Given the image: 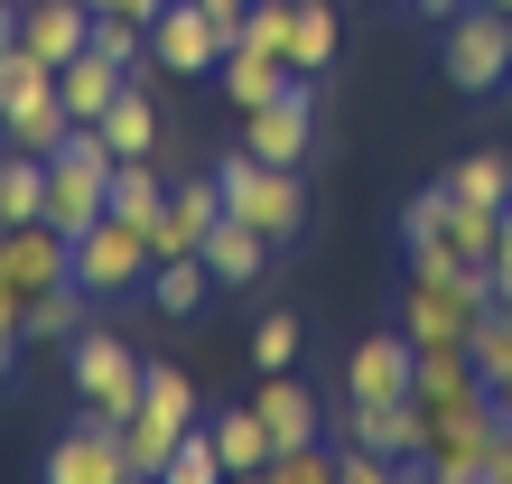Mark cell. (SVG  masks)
Wrapping results in <instances>:
<instances>
[{"instance_id":"6da1fadb","label":"cell","mask_w":512,"mask_h":484,"mask_svg":"<svg viewBox=\"0 0 512 484\" xmlns=\"http://www.w3.org/2000/svg\"><path fill=\"white\" fill-rule=\"evenodd\" d=\"M494 242H503V205H466L447 177L419 187L401 215V252L419 270H494Z\"/></svg>"},{"instance_id":"7a4b0ae2","label":"cell","mask_w":512,"mask_h":484,"mask_svg":"<svg viewBox=\"0 0 512 484\" xmlns=\"http://www.w3.org/2000/svg\"><path fill=\"white\" fill-rule=\"evenodd\" d=\"M494 270H419L410 261V280H401V336L419 354H438V345H475V326H485L494 308Z\"/></svg>"},{"instance_id":"3957f363","label":"cell","mask_w":512,"mask_h":484,"mask_svg":"<svg viewBox=\"0 0 512 484\" xmlns=\"http://www.w3.org/2000/svg\"><path fill=\"white\" fill-rule=\"evenodd\" d=\"M215 177H224V215L252 224L261 242H298L308 233V177L298 168H270V159H252V149H233V159H215Z\"/></svg>"},{"instance_id":"277c9868","label":"cell","mask_w":512,"mask_h":484,"mask_svg":"<svg viewBox=\"0 0 512 484\" xmlns=\"http://www.w3.org/2000/svg\"><path fill=\"white\" fill-rule=\"evenodd\" d=\"M66 373H75V401L84 419H103V429H122V419L149 401V363L112 336V326H84V336L66 345Z\"/></svg>"},{"instance_id":"5b68a950","label":"cell","mask_w":512,"mask_h":484,"mask_svg":"<svg viewBox=\"0 0 512 484\" xmlns=\"http://www.w3.org/2000/svg\"><path fill=\"white\" fill-rule=\"evenodd\" d=\"M149 270H159V252H149V224L131 215H94L75 233V289L84 298H131L149 289Z\"/></svg>"},{"instance_id":"8992f818","label":"cell","mask_w":512,"mask_h":484,"mask_svg":"<svg viewBox=\"0 0 512 484\" xmlns=\"http://www.w3.org/2000/svg\"><path fill=\"white\" fill-rule=\"evenodd\" d=\"M438 66H447L457 94H494V84H512V10L466 0V10L447 19V38H438Z\"/></svg>"},{"instance_id":"52a82bcc","label":"cell","mask_w":512,"mask_h":484,"mask_svg":"<svg viewBox=\"0 0 512 484\" xmlns=\"http://www.w3.org/2000/svg\"><path fill=\"white\" fill-rule=\"evenodd\" d=\"M326 438H364L382 457H401V484H429V410H419V391L410 401H345Z\"/></svg>"},{"instance_id":"ba28073f","label":"cell","mask_w":512,"mask_h":484,"mask_svg":"<svg viewBox=\"0 0 512 484\" xmlns=\"http://www.w3.org/2000/svg\"><path fill=\"white\" fill-rule=\"evenodd\" d=\"M243 149L270 168H308V149H317V75H289V94H270L243 112Z\"/></svg>"},{"instance_id":"9c48e42d","label":"cell","mask_w":512,"mask_h":484,"mask_svg":"<svg viewBox=\"0 0 512 484\" xmlns=\"http://www.w3.org/2000/svg\"><path fill=\"white\" fill-rule=\"evenodd\" d=\"M224 47H233V38L215 28L205 0H159V19H149V56H159L168 75H215Z\"/></svg>"},{"instance_id":"30bf717a","label":"cell","mask_w":512,"mask_h":484,"mask_svg":"<svg viewBox=\"0 0 512 484\" xmlns=\"http://www.w3.org/2000/svg\"><path fill=\"white\" fill-rule=\"evenodd\" d=\"M0 280H10L19 298L66 289V280H75V233H56L47 215H38V224H10V233H0Z\"/></svg>"},{"instance_id":"8fae6325","label":"cell","mask_w":512,"mask_h":484,"mask_svg":"<svg viewBox=\"0 0 512 484\" xmlns=\"http://www.w3.org/2000/svg\"><path fill=\"white\" fill-rule=\"evenodd\" d=\"M224 224V177L205 168V177H177L168 205H159V224H149V252L177 261V252H205V233Z\"/></svg>"},{"instance_id":"7c38bea8","label":"cell","mask_w":512,"mask_h":484,"mask_svg":"<svg viewBox=\"0 0 512 484\" xmlns=\"http://www.w3.org/2000/svg\"><path fill=\"white\" fill-rule=\"evenodd\" d=\"M494 438H503V410H466V419H438L429 429V484H485L494 466Z\"/></svg>"},{"instance_id":"4fadbf2b","label":"cell","mask_w":512,"mask_h":484,"mask_svg":"<svg viewBox=\"0 0 512 484\" xmlns=\"http://www.w3.org/2000/svg\"><path fill=\"white\" fill-rule=\"evenodd\" d=\"M38 475H47V484H122V475H131L122 429H103V419H75V429L47 447V466H38Z\"/></svg>"},{"instance_id":"5bb4252c","label":"cell","mask_w":512,"mask_h":484,"mask_svg":"<svg viewBox=\"0 0 512 484\" xmlns=\"http://www.w3.org/2000/svg\"><path fill=\"white\" fill-rule=\"evenodd\" d=\"M410 382H419V345L391 326V336H364L345 363V401H410Z\"/></svg>"},{"instance_id":"9a60e30c","label":"cell","mask_w":512,"mask_h":484,"mask_svg":"<svg viewBox=\"0 0 512 484\" xmlns=\"http://www.w3.org/2000/svg\"><path fill=\"white\" fill-rule=\"evenodd\" d=\"M252 410H261V429H270V457H280V447H308V438H326V410H317V391L298 382V373H261Z\"/></svg>"},{"instance_id":"2e32d148","label":"cell","mask_w":512,"mask_h":484,"mask_svg":"<svg viewBox=\"0 0 512 484\" xmlns=\"http://www.w3.org/2000/svg\"><path fill=\"white\" fill-rule=\"evenodd\" d=\"M84 38H94V0H28V19H19V47L38 56V66L84 56Z\"/></svg>"},{"instance_id":"e0dca14e","label":"cell","mask_w":512,"mask_h":484,"mask_svg":"<svg viewBox=\"0 0 512 484\" xmlns=\"http://www.w3.org/2000/svg\"><path fill=\"white\" fill-rule=\"evenodd\" d=\"M66 131H75V112H66V94H56V84H38L28 103L0 112V140L28 149V159H56V149H66Z\"/></svg>"},{"instance_id":"ac0fdd59","label":"cell","mask_w":512,"mask_h":484,"mask_svg":"<svg viewBox=\"0 0 512 484\" xmlns=\"http://www.w3.org/2000/svg\"><path fill=\"white\" fill-rule=\"evenodd\" d=\"M122 84H131V75L112 66V56H94V47L56 66V94H66V112H75V121H103V112H112V94H122Z\"/></svg>"},{"instance_id":"d6986e66","label":"cell","mask_w":512,"mask_h":484,"mask_svg":"<svg viewBox=\"0 0 512 484\" xmlns=\"http://www.w3.org/2000/svg\"><path fill=\"white\" fill-rule=\"evenodd\" d=\"M270 252H280V242H261L252 224H215V233H205V270H215V289H243V280H261V261Z\"/></svg>"},{"instance_id":"ffe728a7","label":"cell","mask_w":512,"mask_h":484,"mask_svg":"<svg viewBox=\"0 0 512 484\" xmlns=\"http://www.w3.org/2000/svg\"><path fill=\"white\" fill-rule=\"evenodd\" d=\"M94 131H103L112 159H149V149H159V103H149L140 84H122V94H112V112L94 121Z\"/></svg>"},{"instance_id":"44dd1931","label":"cell","mask_w":512,"mask_h":484,"mask_svg":"<svg viewBox=\"0 0 512 484\" xmlns=\"http://www.w3.org/2000/svg\"><path fill=\"white\" fill-rule=\"evenodd\" d=\"M215 75H224V94L243 103V112L270 103V94H289V56H270V47H224V66H215Z\"/></svg>"},{"instance_id":"7402d4cb","label":"cell","mask_w":512,"mask_h":484,"mask_svg":"<svg viewBox=\"0 0 512 484\" xmlns=\"http://www.w3.org/2000/svg\"><path fill=\"white\" fill-rule=\"evenodd\" d=\"M205 429H215V447H224V475H270V429H261L252 401L243 410H215Z\"/></svg>"},{"instance_id":"603a6c76","label":"cell","mask_w":512,"mask_h":484,"mask_svg":"<svg viewBox=\"0 0 512 484\" xmlns=\"http://www.w3.org/2000/svg\"><path fill=\"white\" fill-rule=\"evenodd\" d=\"M159 205H168V168H159V149H149V159H112V215L159 224Z\"/></svg>"},{"instance_id":"cb8c5ba5","label":"cell","mask_w":512,"mask_h":484,"mask_svg":"<svg viewBox=\"0 0 512 484\" xmlns=\"http://www.w3.org/2000/svg\"><path fill=\"white\" fill-rule=\"evenodd\" d=\"M336 66V0H298V28H289V75H326Z\"/></svg>"},{"instance_id":"d4e9b609","label":"cell","mask_w":512,"mask_h":484,"mask_svg":"<svg viewBox=\"0 0 512 484\" xmlns=\"http://www.w3.org/2000/svg\"><path fill=\"white\" fill-rule=\"evenodd\" d=\"M177 438H187V429H177V419H159V410H131L122 419V457H131V475H168V457H177Z\"/></svg>"},{"instance_id":"484cf974","label":"cell","mask_w":512,"mask_h":484,"mask_svg":"<svg viewBox=\"0 0 512 484\" xmlns=\"http://www.w3.org/2000/svg\"><path fill=\"white\" fill-rule=\"evenodd\" d=\"M84 308H94V298H84L75 280L66 289H38V298H28V345H75L84 336Z\"/></svg>"},{"instance_id":"4316f807","label":"cell","mask_w":512,"mask_h":484,"mask_svg":"<svg viewBox=\"0 0 512 484\" xmlns=\"http://www.w3.org/2000/svg\"><path fill=\"white\" fill-rule=\"evenodd\" d=\"M205 289H215L205 252H177V261H159V270H149V298H159L168 317H196V308H205Z\"/></svg>"},{"instance_id":"83f0119b","label":"cell","mask_w":512,"mask_h":484,"mask_svg":"<svg viewBox=\"0 0 512 484\" xmlns=\"http://www.w3.org/2000/svg\"><path fill=\"white\" fill-rule=\"evenodd\" d=\"M447 187H457L466 205H503L512 196V159H503V149H475V159L447 168Z\"/></svg>"},{"instance_id":"f1b7e54d","label":"cell","mask_w":512,"mask_h":484,"mask_svg":"<svg viewBox=\"0 0 512 484\" xmlns=\"http://www.w3.org/2000/svg\"><path fill=\"white\" fill-rule=\"evenodd\" d=\"M159 484H224V447H215V429H205V419L177 438V457H168V475H159Z\"/></svg>"},{"instance_id":"f546056e","label":"cell","mask_w":512,"mask_h":484,"mask_svg":"<svg viewBox=\"0 0 512 484\" xmlns=\"http://www.w3.org/2000/svg\"><path fill=\"white\" fill-rule=\"evenodd\" d=\"M289 28H298V0H252L243 28H233V47H270V56H289Z\"/></svg>"},{"instance_id":"4dcf8cb0","label":"cell","mask_w":512,"mask_h":484,"mask_svg":"<svg viewBox=\"0 0 512 484\" xmlns=\"http://www.w3.org/2000/svg\"><path fill=\"white\" fill-rule=\"evenodd\" d=\"M261 484H336V438H308V447H280Z\"/></svg>"},{"instance_id":"1f68e13d","label":"cell","mask_w":512,"mask_h":484,"mask_svg":"<svg viewBox=\"0 0 512 484\" xmlns=\"http://www.w3.org/2000/svg\"><path fill=\"white\" fill-rule=\"evenodd\" d=\"M149 410H159V419H177V429H196V391H187V373H177V363H149Z\"/></svg>"},{"instance_id":"d6a6232c","label":"cell","mask_w":512,"mask_h":484,"mask_svg":"<svg viewBox=\"0 0 512 484\" xmlns=\"http://www.w3.org/2000/svg\"><path fill=\"white\" fill-rule=\"evenodd\" d=\"M38 84H56V66H38V56L10 38V47H0V112H10V103H28Z\"/></svg>"},{"instance_id":"836d02e7","label":"cell","mask_w":512,"mask_h":484,"mask_svg":"<svg viewBox=\"0 0 512 484\" xmlns=\"http://www.w3.org/2000/svg\"><path fill=\"white\" fill-rule=\"evenodd\" d=\"M298 336H308L298 317H261L252 326V363H261V373H289V363H298Z\"/></svg>"},{"instance_id":"e575fe53","label":"cell","mask_w":512,"mask_h":484,"mask_svg":"<svg viewBox=\"0 0 512 484\" xmlns=\"http://www.w3.org/2000/svg\"><path fill=\"white\" fill-rule=\"evenodd\" d=\"M494 289L512 298V215H503V242H494Z\"/></svg>"},{"instance_id":"d590c367","label":"cell","mask_w":512,"mask_h":484,"mask_svg":"<svg viewBox=\"0 0 512 484\" xmlns=\"http://www.w3.org/2000/svg\"><path fill=\"white\" fill-rule=\"evenodd\" d=\"M485 484H512V419H503V438H494V466H485Z\"/></svg>"},{"instance_id":"8d00e7d4","label":"cell","mask_w":512,"mask_h":484,"mask_svg":"<svg viewBox=\"0 0 512 484\" xmlns=\"http://www.w3.org/2000/svg\"><path fill=\"white\" fill-rule=\"evenodd\" d=\"M94 10H122V19H159V0H94Z\"/></svg>"},{"instance_id":"74e56055","label":"cell","mask_w":512,"mask_h":484,"mask_svg":"<svg viewBox=\"0 0 512 484\" xmlns=\"http://www.w3.org/2000/svg\"><path fill=\"white\" fill-rule=\"evenodd\" d=\"M19 19H28V10H19V0H0V47H10V38H19Z\"/></svg>"},{"instance_id":"f35d334b","label":"cell","mask_w":512,"mask_h":484,"mask_svg":"<svg viewBox=\"0 0 512 484\" xmlns=\"http://www.w3.org/2000/svg\"><path fill=\"white\" fill-rule=\"evenodd\" d=\"M485 391H494V410H503V419H512V373H494V382H485Z\"/></svg>"},{"instance_id":"ab89813d","label":"cell","mask_w":512,"mask_h":484,"mask_svg":"<svg viewBox=\"0 0 512 484\" xmlns=\"http://www.w3.org/2000/svg\"><path fill=\"white\" fill-rule=\"evenodd\" d=\"M419 10H429V19H457V10H466V0H419Z\"/></svg>"},{"instance_id":"60d3db41","label":"cell","mask_w":512,"mask_h":484,"mask_svg":"<svg viewBox=\"0 0 512 484\" xmlns=\"http://www.w3.org/2000/svg\"><path fill=\"white\" fill-rule=\"evenodd\" d=\"M10 363H19V345H0V382H10Z\"/></svg>"},{"instance_id":"b9f144b4","label":"cell","mask_w":512,"mask_h":484,"mask_svg":"<svg viewBox=\"0 0 512 484\" xmlns=\"http://www.w3.org/2000/svg\"><path fill=\"white\" fill-rule=\"evenodd\" d=\"M0 233H10V215H0Z\"/></svg>"},{"instance_id":"7bdbcfd3","label":"cell","mask_w":512,"mask_h":484,"mask_svg":"<svg viewBox=\"0 0 512 484\" xmlns=\"http://www.w3.org/2000/svg\"><path fill=\"white\" fill-rule=\"evenodd\" d=\"M494 10H512V0H494Z\"/></svg>"},{"instance_id":"ee69618b","label":"cell","mask_w":512,"mask_h":484,"mask_svg":"<svg viewBox=\"0 0 512 484\" xmlns=\"http://www.w3.org/2000/svg\"><path fill=\"white\" fill-rule=\"evenodd\" d=\"M0 149H10V140H0Z\"/></svg>"}]
</instances>
